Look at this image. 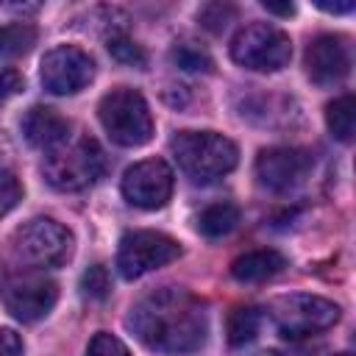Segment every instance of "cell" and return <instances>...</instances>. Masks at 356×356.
I'll list each match as a JSON object with an SVG mask.
<instances>
[{
	"instance_id": "1",
	"label": "cell",
	"mask_w": 356,
	"mask_h": 356,
	"mask_svg": "<svg viewBox=\"0 0 356 356\" xmlns=\"http://www.w3.org/2000/svg\"><path fill=\"white\" fill-rule=\"evenodd\" d=\"M125 325L147 350L164 356L195 353L209 337L206 303L181 286H161L139 298Z\"/></svg>"
},
{
	"instance_id": "2",
	"label": "cell",
	"mask_w": 356,
	"mask_h": 356,
	"mask_svg": "<svg viewBox=\"0 0 356 356\" xmlns=\"http://www.w3.org/2000/svg\"><path fill=\"white\" fill-rule=\"evenodd\" d=\"M170 153L175 156L181 172L195 184L217 181L239 161L236 145L217 131H178L170 139Z\"/></svg>"
},
{
	"instance_id": "3",
	"label": "cell",
	"mask_w": 356,
	"mask_h": 356,
	"mask_svg": "<svg viewBox=\"0 0 356 356\" xmlns=\"http://www.w3.org/2000/svg\"><path fill=\"white\" fill-rule=\"evenodd\" d=\"M106 170V156L92 136L67 139L58 147L47 150L42 161L44 181L58 192H81L89 189Z\"/></svg>"
},
{
	"instance_id": "4",
	"label": "cell",
	"mask_w": 356,
	"mask_h": 356,
	"mask_svg": "<svg viewBox=\"0 0 356 356\" xmlns=\"http://www.w3.org/2000/svg\"><path fill=\"white\" fill-rule=\"evenodd\" d=\"M97 117L108 139L120 147H139L153 136V117L147 100L131 86H117L108 95H103Z\"/></svg>"
},
{
	"instance_id": "5",
	"label": "cell",
	"mask_w": 356,
	"mask_h": 356,
	"mask_svg": "<svg viewBox=\"0 0 356 356\" xmlns=\"http://www.w3.org/2000/svg\"><path fill=\"white\" fill-rule=\"evenodd\" d=\"M231 58L245 70L278 72L292 58V42L270 22H250L231 39Z\"/></svg>"
},
{
	"instance_id": "6",
	"label": "cell",
	"mask_w": 356,
	"mask_h": 356,
	"mask_svg": "<svg viewBox=\"0 0 356 356\" xmlns=\"http://www.w3.org/2000/svg\"><path fill=\"white\" fill-rule=\"evenodd\" d=\"M270 317L286 339H303V337L331 328L339 320V306L320 295L292 292V295H281L273 300Z\"/></svg>"
},
{
	"instance_id": "7",
	"label": "cell",
	"mask_w": 356,
	"mask_h": 356,
	"mask_svg": "<svg viewBox=\"0 0 356 356\" xmlns=\"http://www.w3.org/2000/svg\"><path fill=\"white\" fill-rule=\"evenodd\" d=\"M11 250L28 267H58L72 253V234L50 217H36L11 234Z\"/></svg>"
},
{
	"instance_id": "8",
	"label": "cell",
	"mask_w": 356,
	"mask_h": 356,
	"mask_svg": "<svg viewBox=\"0 0 356 356\" xmlns=\"http://www.w3.org/2000/svg\"><path fill=\"white\" fill-rule=\"evenodd\" d=\"M181 256V245L161 231H131L122 236L117 250V270L134 281L156 267H164Z\"/></svg>"
},
{
	"instance_id": "9",
	"label": "cell",
	"mask_w": 356,
	"mask_h": 356,
	"mask_svg": "<svg viewBox=\"0 0 356 356\" xmlns=\"http://www.w3.org/2000/svg\"><path fill=\"white\" fill-rule=\"evenodd\" d=\"M42 86L53 95H78L95 78V61L75 44H58L44 53L39 70Z\"/></svg>"
},
{
	"instance_id": "10",
	"label": "cell",
	"mask_w": 356,
	"mask_h": 356,
	"mask_svg": "<svg viewBox=\"0 0 356 356\" xmlns=\"http://www.w3.org/2000/svg\"><path fill=\"white\" fill-rule=\"evenodd\" d=\"M172 170L164 159H145L125 170L122 195L136 209H161L172 195Z\"/></svg>"
},
{
	"instance_id": "11",
	"label": "cell",
	"mask_w": 356,
	"mask_h": 356,
	"mask_svg": "<svg viewBox=\"0 0 356 356\" xmlns=\"http://www.w3.org/2000/svg\"><path fill=\"white\" fill-rule=\"evenodd\" d=\"M303 64L317 86H337L350 72V44L339 33H320L309 42Z\"/></svg>"
},
{
	"instance_id": "12",
	"label": "cell",
	"mask_w": 356,
	"mask_h": 356,
	"mask_svg": "<svg viewBox=\"0 0 356 356\" xmlns=\"http://www.w3.org/2000/svg\"><path fill=\"white\" fill-rule=\"evenodd\" d=\"M3 306L22 323H36L42 320L58 300V286L50 278L39 275H25L14 278L0 289Z\"/></svg>"
},
{
	"instance_id": "13",
	"label": "cell",
	"mask_w": 356,
	"mask_h": 356,
	"mask_svg": "<svg viewBox=\"0 0 356 356\" xmlns=\"http://www.w3.org/2000/svg\"><path fill=\"white\" fill-rule=\"evenodd\" d=\"M309 164H312L309 153L298 147H270L261 150L256 159V178L270 192H286L303 181Z\"/></svg>"
},
{
	"instance_id": "14",
	"label": "cell",
	"mask_w": 356,
	"mask_h": 356,
	"mask_svg": "<svg viewBox=\"0 0 356 356\" xmlns=\"http://www.w3.org/2000/svg\"><path fill=\"white\" fill-rule=\"evenodd\" d=\"M22 136L28 145L42 147V150H53L61 142L70 139V122L47 106H33L28 108V114L22 117Z\"/></svg>"
},
{
	"instance_id": "15",
	"label": "cell",
	"mask_w": 356,
	"mask_h": 356,
	"mask_svg": "<svg viewBox=\"0 0 356 356\" xmlns=\"http://www.w3.org/2000/svg\"><path fill=\"white\" fill-rule=\"evenodd\" d=\"M284 267H286V259L278 250L261 248V250H248L239 259H234L231 275L242 284H259V281H267V278L278 275Z\"/></svg>"
},
{
	"instance_id": "16",
	"label": "cell",
	"mask_w": 356,
	"mask_h": 356,
	"mask_svg": "<svg viewBox=\"0 0 356 356\" xmlns=\"http://www.w3.org/2000/svg\"><path fill=\"white\" fill-rule=\"evenodd\" d=\"M239 222V209L231 203V200H220V203H211L200 211L197 217V231L209 239H217V236H225L236 228Z\"/></svg>"
},
{
	"instance_id": "17",
	"label": "cell",
	"mask_w": 356,
	"mask_h": 356,
	"mask_svg": "<svg viewBox=\"0 0 356 356\" xmlns=\"http://www.w3.org/2000/svg\"><path fill=\"white\" fill-rule=\"evenodd\" d=\"M325 125H328L334 139H339V142L353 139V131H356V100H353V95H339L337 100H331L325 106Z\"/></svg>"
},
{
	"instance_id": "18",
	"label": "cell",
	"mask_w": 356,
	"mask_h": 356,
	"mask_svg": "<svg viewBox=\"0 0 356 356\" xmlns=\"http://www.w3.org/2000/svg\"><path fill=\"white\" fill-rule=\"evenodd\" d=\"M259 328H261V312L256 306H236L225 323V334H228V342L234 348L256 339Z\"/></svg>"
},
{
	"instance_id": "19",
	"label": "cell",
	"mask_w": 356,
	"mask_h": 356,
	"mask_svg": "<svg viewBox=\"0 0 356 356\" xmlns=\"http://www.w3.org/2000/svg\"><path fill=\"white\" fill-rule=\"evenodd\" d=\"M36 44V28L28 22H8L0 25V58L25 56Z\"/></svg>"
},
{
	"instance_id": "20",
	"label": "cell",
	"mask_w": 356,
	"mask_h": 356,
	"mask_svg": "<svg viewBox=\"0 0 356 356\" xmlns=\"http://www.w3.org/2000/svg\"><path fill=\"white\" fill-rule=\"evenodd\" d=\"M170 56H172V61H175L181 70H186V72H211V70H214L211 56H209L203 47H197L195 42H181V44H175Z\"/></svg>"
},
{
	"instance_id": "21",
	"label": "cell",
	"mask_w": 356,
	"mask_h": 356,
	"mask_svg": "<svg viewBox=\"0 0 356 356\" xmlns=\"http://www.w3.org/2000/svg\"><path fill=\"white\" fill-rule=\"evenodd\" d=\"M108 53H111V58H117L120 64H128V67H145L147 64L145 50L136 42H131L128 36H122V33H111L108 36Z\"/></svg>"
},
{
	"instance_id": "22",
	"label": "cell",
	"mask_w": 356,
	"mask_h": 356,
	"mask_svg": "<svg viewBox=\"0 0 356 356\" xmlns=\"http://www.w3.org/2000/svg\"><path fill=\"white\" fill-rule=\"evenodd\" d=\"M81 292H83V298H89V300H103V298H108V292H111L108 270H106L103 264H92V267L81 275Z\"/></svg>"
},
{
	"instance_id": "23",
	"label": "cell",
	"mask_w": 356,
	"mask_h": 356,
	"mask_svg": "<svg viewBox=\"0 0 356 356\" xmlns=\"http://www.w3.org/2000/svg\"><path fill=\"white\" fill-rule=\"evenodd\" d=\"M234 14H236V8L228 6V3H209V6H203V8L197 11V19H200V25H203L206 31L220 33V31L234 19Z\"/></svg>"
},
{
	"instance_id": "24",
	"label": "cell",
	"mask_w": 356,
	"mask_h": 356,
	"mask_svg": "<svg viewBox=\"0 0 356 356\" xmlns=\"http://www.w3.org/2000/svg\"><path fill=\"white\" fill-rule=\"evenodd\" d=\"M22 200V184L14 172L0 170V220Z\"/></svg>"
},
{
	"instance_id": "25",
	"label": "cell",
	"mask_w": 356,
	"mask_h": 356,
	"mask_svg": "<svg viewBox=\"0 0 356 356\" xmlns=\"http://www.w3.org/2000/svg\"><path fill=\"white\" fill-rule=\"evenodd\" d=\"M86 356H131V350L108 331H97L86 348Z\"/></svg>"
},
{
	"instance_id": "26",
	"label": "cell",
	"mask_w": 356,
	"mask_h": 356,
	"mask_svg": "<svg viewBox=\"0 0 356 356\" xmlns=\"http://www.w3.org/2000/svg\"><path fill=\"white\" fill-rule=\"evenodd\" d=\"M22 89H25V78H22L19 70H0V106L8 97L19 95Z\"/></svg>"
},
{
	"instance_id": "27",
	"label": "cell",
	"mask_w": 356,
	"mask_h": 356,
	"mask_svg": "<svg viewBox=\"0 0 356 356\" xmlns=\"http://www.w3.org/2000/svg\"><path fill=\"white\" fill-rule=\"evenodd\" d=\"M0 356H22V339L11 328H0Z\"/></svg>"
},
{
	"instance_id": "28",
	"label": "cell",
	"mask_w": 356,
	"mask_h": 356,
	"mask_svg": "<svg viewBox=\"0 0 356 356\" xmlns=\"http://www.w3.org/2000/svg\"><path fill=\"white\" fill-rule=\"evenodd\" d=\"M270 14H278V17H289V14H295V6L292 3H270V0H264L261 3Z\"/></svg>"
},
{
	"instance_id": "29",
	"label": "cell",
	"mask_w": 356,
	"mask_h": 356,
	"mask_svg": "<svg viewBox=\"0 0 356 356\" xmlns=\"http://www.w3.org/2000/svg\"><path fill=\"white\" fill-rule=\"evenodd\" d=\"M320 8L331 11V14H348V11H353V3L350 0H345V3H320Z\"/></svg>"
},
{
	"instance_id": "30",
	"label": "cell",
	"mask_w": 356,
	"mask_h": 356,
	"mask_svg": "<svg viewBox=\"0 0 356 356\" xmlns=\"http://www.w3.org/2000/svg\"><path fill=\"white\" fill-rule=\"evenodd\" d=\"M250 356H286V353H284V350H273V348H270V350H259V353H250Z\"/></svg>"
},
{
	"instance_id": "31",
	"label": "cell",
	"mask_w": 356,
	"mask_h": 356,
	"mask_svg": "<svg viewBox=\"0 0 356 356\" xmlns=\"http://www.w3.org/2000/svg\"><path fill=\"white\" fill-rule=\"evenodd\" d=\"M337 356H350V353H337Z\"/></svg>"
}]
</instances>
